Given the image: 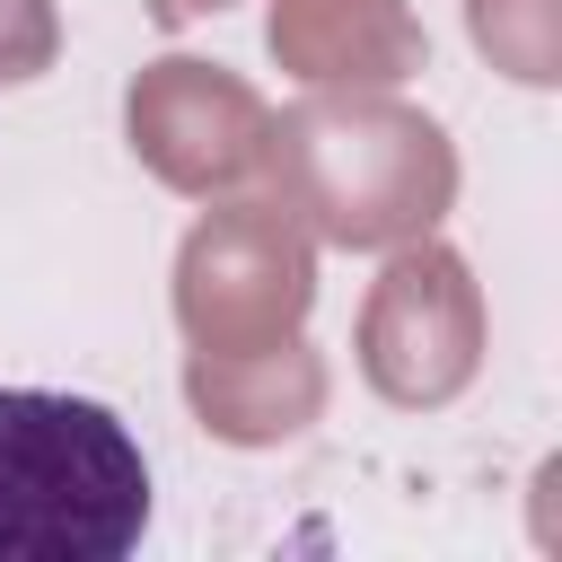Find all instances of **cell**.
Returning a JSON list of instances; mask_svg holds the SVG:
<instances>
[{"label":"cell","mask_w":562,"mask_h":562,"mask_svg":"<svg viewBox=\"0 0 562 562\" xmlns=\"http://www.w3.org/2000/svg\"><path fill=\"white\" fill-rule=\"evenodd\" d=\"M149 527V457L114 404L0 386V562H123Z\"/></svg>","instance_id":"1"}]
</instances>
